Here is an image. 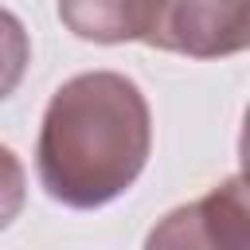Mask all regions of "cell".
<instances>
[{"label":"cell","mask_w":250,"mask_h":250,"mask_svg":"<svg viewBox=\"0 0 250 250\" xmlns=\"http://www.w3.org/2000/svg\"><path fill=\"white\" fill-rule=\"evenodd\" d=\"M145 250H250L246 180L234 172L207 195L168 211L148 230Z\"/></svg>","instance_id":"obj_3"},{"label":"cell","mask_w":250,"mask_h":250,"mask_svg":"<svg viewBox=\"0 0 250 250\" xmlns=\"http://www.w3.org/2000/svg\"><path fill=\"white\" fill-rule=\"evenodd\" d=\"M152 113L141 86L117 70L66 78L39 121L35 172L43 191L74 211L113 203L145 172Z\"/></svg>","instance_id":"obj_1"},{"label":"cell","mask_w":250,"mask_h":250,"mask_svg":"<svg viewBox=\"0 0 250 250\" xmlns=\"http://www.w3.org/2000/svg\"><path fill=\"white\" fill-rule=\"evenodd\" d=\"M27 62H31L27 27L20 23L16 12H8V8L0 4V102L16 94V86L23 82Z\"/></svg>","instance_id":"obj_5"},{"label":"cell","mask_w":250,"mask_h":250,"mask_svg":"<svg viewBox=\"0 0 250 250\" xmlns=\"http://www.w3.org/2000/svg\"><path fill=\"white\" fill-rule=\"evenodd\" d=\"M23 199H27L23 164L8 145H0V230L12 227V219L23 211Z\"/></svg>","instance_id":"obj_6"},{"label":"cell","mask_w":250,"mask_h":250,"mask_svg":"<svg viewBox=\"0 0 250 250\" xmlns=\"http://www.w3.org/2000/svg\"><path fill=\"white\" fill-rule=\"evenodd\" d=\"M145 43L188 59L234 55L250 43V0H156Z\"/></svg>","instance_id":"obj_2"},{"label":"cell","mask_w":250,"mask_h":250,"mask_svg":"<svg viewBox=\"0 0 250 250\" xmlns=\"http://www.w3.org/2000/svg\"><path fill=\"white\" fill-rule=\"evenodd\" d=\"M156 0H59V20L86 43H145Z\"/></svg>","instance_id":"obj_4"}]
</instances>
